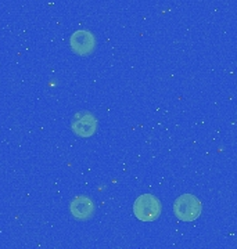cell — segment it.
<instances>
[{
	"label": "cell",
	"instance_id": "cell-1",
	"mask_svg": "<svg viewBox=\"0 0 237 249\" xmlns=\"http://www.w3.org/2000/svg\"><path fill=\"white\" fill-rule=\"evenodd\" d=\"M133 214L139 222H156L161 216L162 205L157 196L153 194H141L133 202Z\"/></svg>",
	"mask_w": 237,
	"mask_h": 249
},
{
	"label": "cell",
	"instance_id": "cell-2",
	"mask_svg": "<svg viewBox=\"0 0 237 249\" xmlns=\"http://www.w3.org/2000/svg\"><path fill=\"white\" fill-rule=\"evenodd\" d=\"M202 212V205L200 199L193 194H182L178 196L174 204V214L178 220L190 223L197 220Z\"/></svg>",
	"mask_w": 237,
	"mask_h": 249
},
{
	"label": "cell",
	"instance_id": "cell-3",
	"mask_svg": "<svg viewBox=\"0 0 237 249\" xmlns=\"http://www.w3.org/2000/svg\"><path fill=\"white\" fill-rule=\"evenodd\" d=\"M99 127V121L96 115L90 111H79L72 118L71 129L75 136L80 139H89L95 136Z\"/></svg>",
	"mask_w": 237,
	"mask_h": 249
},
{
	"label": "cell",
	"instance_id": "cell-4",
	"mask_svg": "<svg viewBox=\"0 0 237 249\" xmlns=\"http://www.w3.org/2000/svg\"><path fill=\"white\" fill-rule=\"evenodd\" d=\"M70 46L71 50L77 55L88 57L96 50V37L90 31L79 29L71 35Z\"/></svg>",
	"mask_w": 237,
	"mask_h": 249
},
{
	"label": "cell",
	"instance_id": "cell-5",
	"mask_svg": "<svg viewBox=\"0 0 237 249\" xmlns=\"http://www.w3.org/2000/svg\"><path fill=\"white\" fill-rule=\"evenodd\" d=\"M70 212L79 222H89L96 213V204L90 196H78L71 201Z\"/></svg>",
	"mask_w": 237,
	"mask_h": 249
}]
</instances>
